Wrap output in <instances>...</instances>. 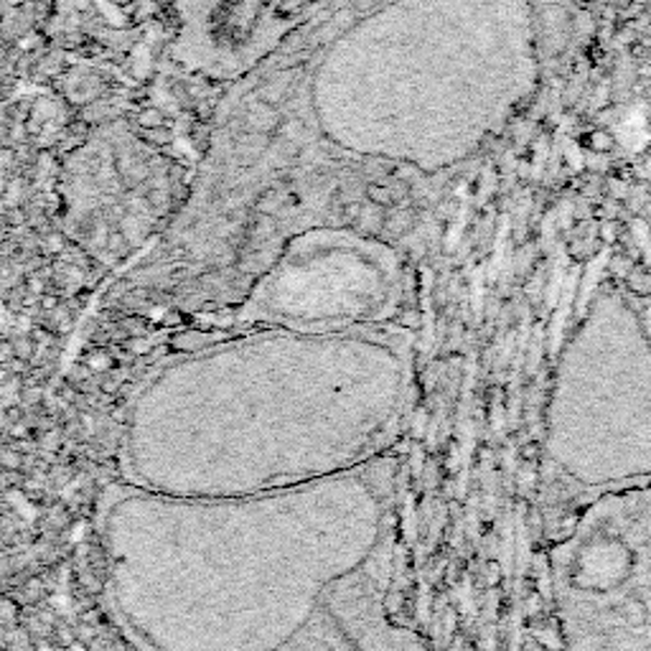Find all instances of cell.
<instances>
[{"label":"cell","mask_w":651,"mask_h":651,"mask_svg":"<svg viewBox=\"0 0 651 651\" xmlns=\"http://www.w3.org/2000/svg\"><path fill=\"white\" fill-rule=\"evenodd\" d=\"M550 449L582 487L651 481V334L616 293L595 300L557 374Z\"/></svg>","instance_id":"6da1fadb"},{"label":"cell","mask_w":651,"mask_h":651,"mask_svg":"<svg viewBox=\"0 0 651 651\" xmlns=\"http://www.w3.org/2000/svg\"><path fill=\"white\" fill-rule=\"evenodd\" d=\"M552 582L565 651H651V481L598 491Z\"/></svg>","instance_id":"7a4b0ae2"},{"label":"cell","mask_w":651,"mask_h":651,"mask_svg":"<svg viewBox=\"0 0 651 651\" xmlns=\"http://www.w3.org/2000/svg\"><path fill=\"white\" fill-rule=\"evenodd\" d=\"M138 123L143 125V131H153V127H163L165 118L161 115V110L146 108V110H143L140 115H138Z\"/></svg>","instance_id":"3957f363"},{"label":"cell","mask_w":651,"mask_h":651,"mask_svg":"<svg viewBox=\"0 0 651 651\" xmlns=\"http://www.w3.org/2000/svg\"><path fill=\"white\" fill-rule=\"evenodd\" d=\"M367 196H369V201H372V204H380V207H388V204L395 201V196H392L390 188H388V186H382V184L367 186Z\"/></svg>","instance_id":"277c9868"},{"label":"cell","mask_w":651,"mask_h":651,"mask_svg":"<svg viewBox=\"0 0 651 651\" xmlns=\"http://www.w3.org/2000/svg\"><path fill=\"white\" fill-rule=\"evenodd\" d=\"M308 0H283V5H280V13H295L298 9H303Z\"/></svg>","instance_id":"5b68a950"}]
</instances>
